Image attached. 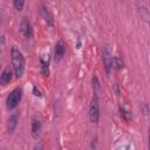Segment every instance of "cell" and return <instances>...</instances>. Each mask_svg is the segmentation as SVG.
I'll use <instances>...</instances> for the list:
<instances>
[{
	"mask_svg": "<svg viewBox=\"0 0 150 150\" xmlns=\"http://www.w3.org/2000/svg\"><path fill=\"white\" fill-rule=\"evenodd\" d=\"M25 56L22 52L18 47H12L11 48V67L14 71V75L16 79H20L23 73H25Z\"/></svg>",
	"mask_w": 150,
	"mask_h": 150,
	"instance_id": "obj_1",
	"label": "cell"
},
{
	"mask_svg": "<svg viewBox=\"0 0 150 150\" xmlns=\"http://www.w3.org/2000/svg\"><path fill=\"white\" fill-rule=\"evenodd\" d=\"M22 94H23V90H22L21 87H15L12 91H9V94L6 97V108H7V110H14L19 105V103L22 98Z\"/></svg>",
	"mask_w": 150,
	"mask_h": 150,
	"instance_id": "obj_2",
	"label": "cell"
},
{
	"mask_svg": "<svg viewBox=\"0 0 150 150\" xmlns=\"http://www.w3.org/2000/svg\"><path fill=\"white\" fill-rule=\"evenodd\" d=\"M89 121L94 124L98 123L100 121V101L97 97V94H94L89 104V111H88Z\"/></svg>",
	"mask_w": 150,
	"mask_h": 150,
	"instance_id": "obj_3",
	"label": "cell"
},
{
	"mask_svg": "<svg viewBox=\"0 0 150 150\" xmlns=\"http://www.w3.org/2000/svg\"><path fill=\"white\" fill-rule=\"evenodd\" d=\"M112 55L110 53V49L108 45L102 46V62H103V68L105 70L107 75H110L111 69H112Z\"/></svg>",
	"mask_w": 150,
	"mask_h": 150,
	"instance_id": "obj_4",
	"label": "cell"
},
{
	"mask_svg": "<svg viewBox=\"0 0 150 150\" xmlns=\"http://www.w3.org/2000/svg\"><path fill=\"white\" fill-rule=\"evenodd\" d=\"M20 33H21L22 38L26 40L33 38V27H32L30 21L27 18H22V20L20 22Z\"/></svg>",
	"mask_w": 150,
	"mask_h": 150,
	"instance_id": "obj_5",
	"label": "cell"
},
{
	"mask_svg": "<svg viewBox=\"0 0 150 150\" xmlns=\"http://www.w3.org/2000/svg\"><path fill=\"white\" fill-rule=\"evenodd\" d=\"M41 129H42V122H41L40 116H38V115L33 116L32 123H30V134H32V136L34 138H38V136L41 132Z\"/></svg>",
	"mask_w": 150,
	"mask_h": 150,
	"instance_id": "obj_6",
	"label": "cell"
},
{
	"mask_svg": "<svg viewBox=\"0 0 150 150\" xmlns=\"http://www.w3.org/2000/svg\"><path fill=\"white\" fill-rule=\"evenodd\" d=\"M14 75V71H13V69H12V67L11 66H6L4 69H2V71H1V76H0V83H1V86H7L11 81H12V76Z\"/></svg>",
	"mask_w": 150,
	"mask_h": 150,
	"instance_id": "obj_7",
	"label": "cell"
},
{
	"mask_svg": "<svg viewBox=\"0 0 150 150\" xmlns=\"http://www.w3.org/2000/svg\"><path fill=\"white\" fill-rule=\"evenodd\" d=\"M66 54V46L62 41H59L55 43V47H54V61L55 62H60L63 56Z\"/></svg>",
	"mask_w": 150,
	"mask_h": 150,
	"instance_id": "obj_8",
	"label": "cell"
},
{
	"mask_svg": "<svg viewBox=\"0 0 150 150\" xmlns=\"http://www.w3.org/2000/svg\"><path fill=\"white\" fill-rule=\"evenodd\" d=\"M19 123V115L18 114H12L8 120H7V131L8 134H13L18 127Z\"/></svg>",
	"mask_w": 150,
	"mask_h": 150,
	"instance_id": "obj_9",
	"label": "cell"
},
{
	"mask_svg": "<svg viewBox=\"0 0 150 150\" xmlns=\"http://www.w3.org/2000/svg\"><path fill=\"white\" fill-rule=\"evenodd\" d=\"M40 63H41V73L43 76L49 75V55L43 54L40 56Z\"/></svg>",
	"mask_w": 150,
	"mask_h": 150,
	"instance_id": "obj_10",
	"label": "cell"
},
{
	"mask_svg": "<svg viewBox=\"0 0 150 150\" xmlns=\"http://www.w3.org/2000/svg\"><path fill=\"white\" fill-rule=\"evenodd\" d=\"M41 14L45 19V21L49 25V26H53L54 25V19H53V15L52 13L49 12V9L45 6V5H41Z\"/></svg>",
	"mask_w": 150,
	"mask_h": 150,
	"instance_id": "obj_11",
	"label": "cell"
},
{
	"mask_svg": "<svg viewBox=\"0 0 150 150\" xmlns=\"http://www.w3.org/2000/svg\"><path fill=\"white\" fill-rule=\"evenodd\" d=\"M120 115L122 117V120H124L125 122H129L132 118V115L129 110H127L124 107H120Z\"/></svg>",
	"mask_w": 150,
	"mask_h": 150,
	"instance_id": "obj_12",
	"label": "cell"
},
{
	"mask_svg": "<svg viewBox=\"0 0 150 150\" xmlns=\"http://www.w3.org/2000/svg\"><path fill=\"white\" fill-rule=\"evenodd\" d=\"M91 88H93V91L94 94H97V91L100 90L101 86H100V81H98V77L94 74L93 77H91Z\"/></svg>",
	"mask_w": 150,
	"mask_h": 150,
	"instance_id": "obj_13",
	"label": "cell"
},
{
	"mask_svg": "<svg viewBox=\"0 0 150 150\" xmlns=\"http://www.w3.org/2000/svg\"><path fill=\"white\" fill-rule=\"evenodd\" d=\"M123 61L118 57V56H114L112 57V68H115V69H122L123 68Z\"/></svg>",
	"mask_w": 150,
	"mask_h": 150,
	"instance_id": "obj_14",
	"label": "cell"
},
{
	"mask_svg": "<svg viewBox=\"0 0 150 150\" xmlns=\"http://www.w3.org/2000/svg\"><path fill=\"white\" fill-rule=\"evenodd\" d=\"M13 6H14V8L16 9V11H22V8H23V6H25V1L23 0H14L13 1Z\"/></svg>",
	"mask_w": 150,
	"mask_h": 150,
	"instance_id": "obj_15",
	"label": "cell"
},
{
	"mask_svg": "<svg viewBox=\"0 0 150 150\" xmlns=\"http://www.w3.org/2000/svg\"><path fill=\"white\" fill-rule=\"evenodd\" d=\"M141 110L143 111V114H144L145 116H146V115H148V112L150 111V110H149V107H148V104H146V103H143V104H142Z\"/></svg>",
	"mask_w": 150,
	"mask_h": 150,
	"instance_id": "obj_16",
	"label": "cell"
},
{
	"mask_svg": "<svg viewBox=\"0 0 150 150\" xmlns=\"http://www.w3.org/2000/svg\"><path fill=\"white\" fill-rule=\"evenodd\" d=\"M33 95H34V96H38V97L41 96V91H40V89H39L36 86L33 87Z\"/></svg>",
	"mask_w": 150,
	"mask_h": 150,
	"instance_id": "obj_17",
	"label": "cell"
},
{
	"mask_svg": "<svg viewBox=\"0 0 150 150\" xmlns=\"http://www.w3.org/2000/svg\"><path fill=\"white\" fill-rule=\"evenodd\" d=\"M33 150H43V146L41 144H35L34 148H33Z\"/></svg>",
	"mask_w": 150,
	"mask_h": 150,
	"instance_id": "obj_18",
	"label": "cell"
},
{
	"mask_svg": "<svg viewBox=\"0 0 150 150\" xmlns=\"http://www.w3.org/2000/svg\"><path fill=\"white\" fill-rule=\"evenodd\" d=\"M148 149L150 150V128L148 130Z\"/></svg>",
	"mask_w": 150,
	"mask_h": 150,
	"instance_id": "obj_19",
	"label": "cell"
},
{
	"mask_svg": "<svg viewBox=\"0 0 150 150\" xmlns=\"http://www.w3.org/2000/svg\"><path fill=\"white\" fill-rule=\"evenodd\" d=\"M5 45V35H1V47H4Z\"/></svg>",
	"mask_w": 150,
	"mask_h": 150,
	"instance_id": "obj_20",
	"label": "cell"
}]
</instances>
